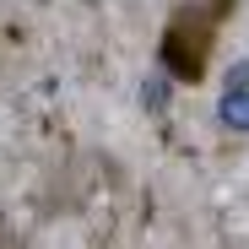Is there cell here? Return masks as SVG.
Listing matches in <instances>:
<instances>
[{"instance_id":"obj_1","label":"cell","mask_w":249,"mask_h":249,"mask_svg":"<svg viewBox=\"0 0 249 249\" xmlns=\"http://www.w3.org/2000/svg\"><path fill=\"white\" fill-rule=\"evenodd\" d=\"M222 119L233 124V130H249V87H228V98H222Z\"/></svg>"},{"instance_id":"obj_2","label":"cell","mask_w":249,"mask_h":249,"mask_svg":"<svg viewBox=\"0 0 249 249\" xmlns=\"http://www.w3.org/2000/svg\"><path fill=\"white\" fill-rule=\"evenodd\" d=\"M228 87H249V65H233V81Z\"/></svg>"}]
</instances>
